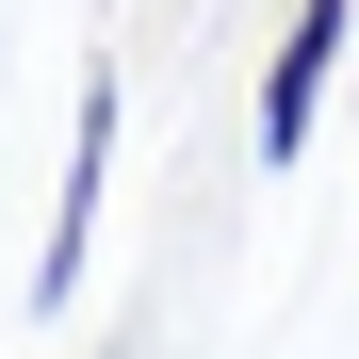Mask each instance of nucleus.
Wrapping results in <instances>:
<instances>
[{
  "label": "nucleus",
  "instance_id": "f257e3e1",
  "mask_svg": "<svg viewBox=\"0 0 359 359\" xmlns=\"http://www.w3.org/2000/svg\"><path fill=\"white\" fill-rule=\"evenodd\" d=\"M343 66H359V0H294V17H278V66H262V180L311 163V131H327Z\"/></svg>",
  "mask_w": 359,
  "mask_h": 359
},
{
  "label": "nucleus",
  "instance_id": "f03ea898",
  "mask_svg": "<svg viewBox=\"0 0 359 359\" xmlns=\"http://www.w3.org/2000/svg\"><path fill=\"white\" fill-rule=\"evenodd\" d=\"M114 131H131V98H114V82H82V114H66V196H49V245H33V311H66V294H82L98 196H114Z\"/></svg>",
  "mask_w": 359,
  "mask_h": 359
}]
</instances>
